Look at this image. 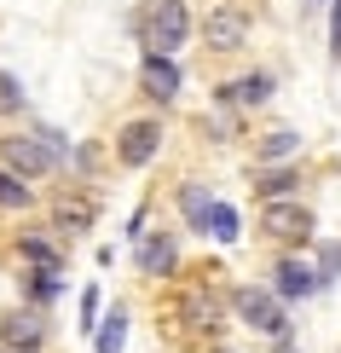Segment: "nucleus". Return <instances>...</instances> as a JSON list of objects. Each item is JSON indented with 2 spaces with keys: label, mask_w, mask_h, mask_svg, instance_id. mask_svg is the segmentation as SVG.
<instances>
[{
  "label": "nucleus",
  "mask_w": 341,
  "mask_h": 353,
  "mask_svg": "<svg viewBox=\"0 0 341 353\" xmlns=\"http://www.w3.org/2000/svg\"><path fill=\"white\" fill-rule=\"evenodd\" d=\"M29 203H35V191H29L12 168H0V209H29Z\"/></svg>",
  "instance_id": "19"
},
{
  "label": "nucleus",
  "mask_w": 341,
  "mask_h": 353,
  "mask_svg": "<svg viewBox=\"0 0 341 353\" xmlns=\"http://www.w3.org/2000/svg\"><path fill=\"white\" fill-rule=\"evenodd\" d=\"M0 342H6L12 353H35L41 342H47V319H41L35 307H18V313L0 319Z\"/></svg>",
  "instance_id": "10"
},
{
  "label": "nucleus",
  "mask_w": 341,
  "mask_h": 353,
  "mask_svg": "<svg viewBox=\"0 0 341 353\" xmlns=\"http://www.w3.org/2000/svg\"><path fill=\"white\" fill-rule=\"evenodd\" d=\"M203 232H209V238H220V243H237V238H243V232H237V209H231V203H209Z\"/></svg>",
  "instance_id": "16"
},
{
  "label": "nucleus",
  "mask_w": 341,
  "mask_h": 353,
  "mask_svg": "<svg viewBox=\"0 0 341 353\" xmlns=\"http://www.w3.org/2000/svg\"><path fill=\"white\" fill-rule=\"evenodd\" d=\"M226 307H231V296L214 284V272H203V278H191V284L180 290L174 319H180L185 330H197V336H220V325H226Z\"/></svg>",
  "instance_id": "1"
},
{
  "label": "nucleus",
  "mask_w": 341,
  "mask_h": 353,
  "mask_svg": "<svg viewBox=\"0 0 341 353\" xmlns=\"http://www.w3.org/2000/svg\"><path fill=\"white\" fill-rule=\"evenodd\" d=\"M122 342H127V313H122V307H116V313L105 319V325H99L93 347H99V353H122Z\"/></svg>",
  "instance_id": "18"
},
{
  "label": "nucleus",
  "mask_w": 341,
  "mask_h": 353,
  "mask_svg": "<svg viewBox=\"0 0 341 353\" xmlns=\"http://www.w3.org/2000/svg\"><path fill=\"white\" fill-rule=\"evenodd\" d=\"M185 35H191L185 0H151V12H145V47L151 52H174V47H185Z\"/></svg>",
  "instance_id": "3"
},
{
  "label": "nucleus",
  "mask_w": 341,
  "mask_h": 353,
  "mask_svg": "<svg viewBox=\"0 0 341 353\" xmlns=\"http://www.w3.org/2000/svg\"><path fill=\"white\" fill-rule=\"evenodd\" d=\"M220 353H231V347H220Z\"/></svg>",
  "instance_id": "25"
},
{
  "label": "nucleus",
  "mask_w": 341,
  "mask_h": 353,
  "mask_svg": "<svg viewBox=\"0 0 341 353\" xmlns=\"http://www.w3.org/2000/svg\"><path fill=\"white\" fill-rule=\"evenodd\" d=\"M58 278H64V272H29V296H35V301H52L58 296V290H64V284H58Z\"/></svg>",
  "instance_id": "21"
},
{
  "label": "nucleus",
  "mask_w": 341,
  "mask_h": 353,
  "mask_svg": "<svg viewBox=\"0 0 341 353\" xmlns=\"http://www.w3.org/2000/svg\"><path fill=\"white\" fill-rule=\"evenodd\" d=\"M209 191H203V185H180V209H185V220H191V226H197L203 232V214H209Z\"/></svg>",
  "instance_id": "20"
},
{
  "label": "nucleus",
  "mask_w": 341,
  "mask_h": 353,
  "mask_svg": "<svg viewBox=\"0 0 341 353\" xmlns=\"http://www.w3.org/2000/svg\"><path fill=\"white\" fill-rule=\"evenodd\" d=\"M295 151H301V134H295V128H272V134L255 145V168H272V163H284Z\"/></svg>",
  "instance_id": "14"
},
{
  "label": "nucleus",
  "mask_w": 341,
  "mask_h": 353,
  "mask_svg": "<svg viewBox=\"0 0 341 353\" xmlns=\"http://www.w3.org/2000/svg\"><path fill=\"white\" fill-rule=\"evenodd\" d=\"M180 267V243L174 232H139V272L145 278H168Z\"/></svg>",
  "instance_id": "12"
},
{
  "label": "nucleus",
  "mask_w": 341,
  "mask_h": 353,
  "mask_svg": "<svg viewBox=\"0 0 341 353\" xmlns=\"http://www.w3.org/2000/svg\"><path fill=\"white\" fill-rule=\"evenodd\" d=\"M18 255L29 261V267H41V272H64V255H58L47 238H23V243H18Z\"/></svg>",
  "instance_id": "17"
},
{
  "label": "nucleus",
  "mask_w": 341,
  "mask_h": 353,
  "mask_svg": "<svg viewBox=\"0 0 341 353\" xmlns=\"http://www.w3.org/2000/svg\"><path fill=\"white\" fill-rule=\"evenodd\" d=\"M330 58H341V0H335V18H330Z\"/></svg>",
  "instance_id": "23"
},
{
  "label": "nucleus",
  "mask_w": 341,
  "mask_h": 353,
  "mask_svg": "<svg viewBox=\"0 0 341 353\" xmlns=\"http://www.w3.org/2000/svg\"><path fill=\"white\" fill-rule=\"evenodd\" d=\"M295 185H301V174H295V168H255V197H260V203L289 197Z\"/></svg>",
  "instance_id": "15"
},
{
  "label": "nucleus",
  "mask_w": 341,
  "mask_h": 353,
  "mask_svg": "<svg viewBox=\"0 0 341 353\" xmlns=\"http://www.w3.org/2000/svg\"><path fill=\"white\" fill-rule=\"evenodd\" d=\"M231 307H237V319H243L249 330L272 336L278 347L289 342V313H284V301H278L272 290H260V284H243V290H231Z\"/></svg>",
  "instance_id": "2"
},
{
  "label": "nucleus",
  "mask_w": 341,
  "mask_h": 353,
  "mask_svg": "<svg viewBox=\"0 0 341 353\" xmlns=\"http://www.w3.org/2000/svg\"><path fill=\"white\" fill-rule=\"evenodd\" d=\"M203 47H209V52H237V47H249V12L214 6L209 18H203Z\"/></svg>",
  "instance_id": "7"
},
{
  "label": "nucleus",
  "mask_w": 341,
  "mask_h": 353,
  "mask_svg": "<svg viewBox=\"0 0 341 353\" xmlns=\"http://www.w3.org/2000/svg\"><path fill=\"white\" fill-rule=\"evenodd\" d=\"M156 151H162V122H151V116H139L116 134V163L122 168H145Z\"/></svg>",
  "instance_id": "6"
},
{
  "label": "nucleus",
  "mask_w": 341,
  "mask_h": 353,
  "mask_svg": "<svg viewBox=\"0 0 341 353\" xmlns=\"http://www.w3.org/2000/svg\"><path fill=\"white\" fill-rule=\"evenodd\" d=\"M52 226L70 232V238H76V232H93L99 226V203L87 197V191H64V197H52Z\"/></svg>",
  "instance_id": "11"
},
{
  "label": "nucleus",
  "mask_w": 341,
  "mask_h": 353,
  "mask_svg": "<svg viewBox=\"0 0 341 353\" xmlns=\"http://www.w3.org/2000/svg\"><path fill=\"white\" fill-rule=\"evenodd\" d=\"M93 319H99V290H87L81 296V325H93Z\"/></svg>",
  "instance_id": "24"
},
{
  "label": "nucleus",
  "mask_w": 341,
  "mask_h": 353,
  "mask_svg": "<svg viewBox=\"0 0 341 353\" xmlns=\"http://www.w3.org/2000/svg\"><path fill=\"white\" fill-rule=\"evenodd\" d=\"M266 99H272V76H260V70L220 87V105H231V110H255V105H266Z\"/></svg>",
  "instance_id": "13"
},
{
  "label": "nucleus",
  "mask_w": 341,
  "mask_h": 353,
  "mask_svg": "<svg viewBox=\"0 0 341 353\" xmlns=\"http://www.w3.org/2000/svg\"><path fill=\"white\" fill-rule=\"evenodd\" d=\"M313 290H324V278H318L313 267H307V261L284 255V261L272 267V296H278V301H307Z\"/></svg>",
  "instance_id": "9"
},
{
  "label": "nucleus",
  "mask_w": 341,
  "mask_h": 353,
  "mask_svg": "<svg viewBox=\"0 0 341 353\" xmlns=\"http://www.w3.org/2000/svg\"><path fill=\"white\" fill-rule=\"evenodd\" d=\"M139 87H145V99H156V105H174V99H180V64H174L168 52H145Z\"/></svg>",
  "instance_id": "8"
},
{
  "label": "nucleus",
  "mask_w": 341,
  "mask_h": 353,
  "mask_svg": "<svg viewBox=\"0 0 341 353\" xmlns=\"http://www.w3.org/2000/svg\"><path fill=\"white\" fill-rule=\"evenodd\" d=\"M0 110H23V87H18V76H6V70H0Z\"/></svg>",
  "instance_id": "22"
},
{
  "label": "nucleus",
  "mask_w": 341,
  "mask_h": 353,
  "mask_svg": "<svg viewBox=\"0 0 341 353\" xmlns=\"http://www.w3.org/2000/svg\"><path fill=\"white\" fill-rule=\"evenodd\" d=\"M260 232L272 243H313V209L278 197V203H266V209H260Z\"/></svg>",
  "instance_id": "4"
},
{
  "label": "nucleus",
  "mask_w": 341,
  "mask_h": 353,
  "mask_svg": "<svg viewBox=\"0 0 341 353\" xmlns=\"http://www.w3.org/2000/svg\"><path fill=\"white\" fill-rule=\"evenodd\" d=\"M0 163L18 174V180H41V174L58 168V157H52L35 134H6V139H0Z\"/></svg>",
  "instance_id": "5"
}]
</instances>
